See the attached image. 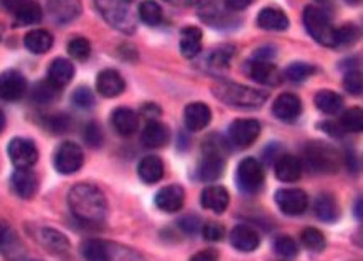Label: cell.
<instances>
[{"label":"cell","instance_id":"603a6c76","mask_svg":"<svg viewBox=\"0 0 363 261\" xmlns=\"http://www.w3.org/2000/svg\"><path fill=\"white\" fill-rule=\"evenodd\" d=\"M230 241L238 251H243V253H251L261 243L260 235L248 225H236L231 230Z\"/></svg>","mask_w":363,"mask_h":261},{"label":"cell","instance_id":"484cf974","mask_svg":"<svg viewBox=\"0 0 363 261\" xmlns=\"http://www.w3.org/2000/svg\"><path fill=\"white\" fill-rule=\"evenodd\" d=\"M202 40L203 33L198 27H185L180 32V53L185 58L192 60L202 51Z\"/></svg>","mask_w":363,"mask_h":261},{"label":"cell","instance_id":"2e32d148","mask_svg":"<svg viewBox=\"0 0 363 261\" xmlns=\"http://www.w3.org/2000/svg\"><path fill=\"white\" fill-rule=\"evenodd\" d=\"M302 113V103L299 96L293 93H283L272 103V115L278 117L279 121L293 122L298 120Z\"/></svg>","mask_w":363,"mask_h":261},{"label":"cell","instance_id":"d6a6232c","mask_svg":"<svg viewBox=\"0 0 363 261\" xmlns=\"http://www.w3.org/2000/svg\"><path fill=\"white\" fill-rule=\"evenodd\" d=\"M315 106L324 115H337L338 111L343 108V98L340 94L332 91V89H322L315 94Z\"/></svg>","mask_w":363,"mask_h":261},{"label":"cell","instance_id":"11a10c76","mask_svg":"<svg viewBox=\"0 0 363 261\" xmlns=\"http://www.w3.org/2000/svg\"><path fill=\"white\" fill-rule=\"evenodd\" d=\"M142 115H144L146 117H149V120L152 121L155 117V115H160V109L157 108L155 104L147 103V104H144V108H142Z\"/></svg>","mask_w":363,"mask_h":261},{"label":"cell","instance_id":"ffe728a7","mask_svg":"<svg viewBox=\"0 0 363 261\" xmlns=\"http://www.w3.org/2000/svg\"><path fill=\"white\" fill-rule=\"evenodd\" d=\"M11 185L20 198H32L38 191V179L30 169H17L12 174Z\"/></svg>","mask_w":363,"mask_h":261},{"label":"cell","instance_id":"8fae6325","mask_svg":"<svg viewBox=\"0 0 363 261\" xmlns=\"http://www.w3.org/2000/svg\"><path fill=\"white\" fill-rule=\"evenodd\" d=\"M274 198L279 210L291 217L302 215L309 205V198L300 189H281V191L276 192Z\"/></svg>","mask_w":363,"mask_h":261},{"label":"cell","instance_id":"277c9868","mask_svg":"<svg viewBox=\"0 0 363 261\" xmlns=\"http://www.w3.org/2000/svg\"><path fill=\"white\" fill-rule=\"evenodd\" d=\"M302 20L305 30L319 45L336 49V27H333L327 11H322L315 6H307L304 8Z\"/></svg>","mask_w":363,"mask_h":261},{"label":"cell","instance_id":"30bf717a","mask_svg":"<svg viewBox=\"0 0 363 261\" xmlns=\"http://www.w3.org/2000/svg\"><path fill=\"white\" fill-rule=\"evenodd\" d=\"M8 158L17 169H30L38 160V149L30 139L13 137L8 144Z\"/></svg>","mask_w":363,"mask_h":261},{"label":"cell","instance_id":"db71d44e","mask_svg":"<svg viewBox=\"0 0 363 261\" xmlns=\"http://www.w3.org/2000/svg\"><path fill=\"white\" fill-rule=\"evenodd\" d=\"M322 127L327 131V134H331L333 137H338V136L343 134V129L340 127V125H338V122L327 121V122H324Z\"/></svg>","mask_w":363,"mask_h":261},{"label":"cell","instance_id":"d590c367","mask_svg":"<svg viewBox=\"0 0 363 261\" xmlns=\"http://www.w3.org/2000/svg\"><path fill=\"white\" fill-rule=\"evenodd\" d=\"M60 96V88L51 84L49 79L45 82H38L32 89V101L38 104H50Z\"/></svg>","mask_w":363,"mask_h":261},{"label":"cell","instance_id":"8992f818","mask_svg":"<svg viewBox=\"0 0 363 261\" xmlns=\"http://www.w3.org/2000/svg\"><path fill=\"white\" fill-rule=\"evenodd\" d=\"M305 164L314 172H336L338 169V154L331 146L322 144V142H310L305 147Z\"/></svg>","mask_w":363,"mask_h":261},{"label":"cell","instance_id":"c3c4849f","mask_svg":"<svg viewBox=\"0 0 363 261\" xmlns=\"http://www.w3.org/2000/svg\"><path fill=\"white\" fill-rule=\"evenodd\" d=\"M343 88L350 94H353V96H360L363 91V78L360 71H348L345 78H343Z\"/></svg>","mask_w":363,"mask_h":261},{"label":"cell","instance_id":"4dcf8cb0","mask_svg":"<svg viewBox=\"0 0 363 261\" xmlns=\"http://www.w3.org/2000/svg\"><path fill=\"white\" fill-rule=\"evenodd\" d=\"M23 45L28 51L32 53L42 55L46 53L51 46H53V37L49 30H43V28H35V30L28 32L25 37H23Z\"/></svg>","mask_w":363,"mask_h":261},{"label":"cell","instance_id":"7402d4cb","mask_svg":"<svg viewBox=\"0 0 363 261\" xmlns=\"http://www.w3.org/2000/svg\"><path fill=\"white\" fill-rule=\"evenodd\" d=\"M257 27L267 32H283L289 27V18L278 7H265L257 13Z\"/></svg>","mask_w":363,"mask_h":261},{"label":"cell","instance_id":"7bdbcfd3","mask_svg":"<svg viewBox=\"0 0 363 261\" xmlns=\"http://www.w3.org/2000/svg\"><path fill=\"white\" fill-rule=\"evenodd\" d=\"M68 53L73 56L75 60L84 61L89 58L91 55V45L89 42L83 39V37H75L68 42Z\"/></svg>","mask_w":363,"mask_h":261},{"label":"cell","instance_id":"9c48e42d","mask_svg":"<svg viewBox=\"0 0 363 261\" xmlns=\"http://www.w3.org/2000/svg\"><path fill=\"white\" fill-rule=\"evenodd\" d=\"M83 160L84 154L83 151H81V147L71 141L61 142L53 158L55 169L63 175L78 172L81 165H83Z\"/></svg>","mask_w":363,"mask_h":261},{"label":"cell","instance_id":"f546056e","mask_svg":"<svg viewBox=\"0 0 363 261\" xmlns=\"http://www.w3.org/2000/svg\"><path fill=\"white\" fill-rule=\"evenodd\" d=\"M42 245L45 246L50 253H53L56 256H63L70 251V241L63 234H60L58 230L55 229H42L40 235Z\"/></svg>","mask_w":363,"mask_h":261},{"label":"cell","instance_id":"44dd1931","mask_svg":"<svg viewBox=\"0 0 363 261\" xmlns=\"http://www.w3.org/2000/svg\"><path fill=\"white\" fill-rule=\"evenodd\" d=\"M169 127L164 122L152 120L146 125L141 134V142L147 149H159L169 142Z\"/></svg>","mask_w":363,"mask_h":261},{"label":"cell","instance_id":"7a4b0ae2","mask_svg":"<svg viewBox=\"0 0 363 261\" xmlns=\"http://www.w3.org/2000/svg\"><path fill=\"white\" fill-rule=\"evenodd\" d=\"M213 94L219 101L231 108L257 109L266 103L267 94L260 89L245 87V84L224 82L213 88Z\"/></svg>","mask_w":363,"mask_h":261},{"label":"cell","instance_id":"7c38bea8","mask_svg":"<svg viewBox=\"0 0 363 261\" xmlns=\"http://www.w3.org/2000/svg\"><path fill=\"white\" fill-rule=\"evenodd\" d=\"M230 141L238 149H246L253 146L261 134V125L256 120H236L230 126Z\"/></svg>","mask_w":363,"mask_h":261},{"label":"cell","instance_id":"f5cc1de1","mask_svg":"<svg viewBox=\"0 0 363 261\" xmlns=\"http://www.w3.org/2000/svg\"><path fill=\"white\" fill-rule=\"evenodd\" d=\"M230 11H245L246 7H250L255 0H224Z\"/></svg>","mask_w":363,"mask_h":261},{"label":"cell","instance_id":"3957f363","mask_svg":"<svg viewBox=\"0 0 363 261\" xmlns=\"http://www.w3.org/2000/svg\"><path fill=\"white\" fill-rule=\"evenodd\" d=\"M224 155H227V147H224L223 137L213 134L203 142V154L198 165V177L203 182H215L222 177Z\"/></svg>","mask_w":363,"mask_h":261},{"label":"cell","instance_id":"4316f807","mask_svg":"<svg viewBox=\"0 0 363 261\" xmlns=\"http://www.w3.org/2000/svg\"><path fill=\"white\" fill-rule=\"evenodd\" d=\"M274 172L281 182H295L302 175V164L298 158L291 154L279 155L274 164Z\"/></svg>","mask_w":363,"mask_h":261},{"label":"cell","instance_id":"d4e9b609","mask_svg":"<svg viewBox=\"0 0 363 261\" xmlns=\"http://www.w3.org/2000/svg\"><path fill=\"white\" fill-rule=\"evenodd\" d=\"M81 255L86 261H113L114 251L113 246L108 241L98 240V238H88L84 240L79 246Z\"/></svg>","mask_w":363,"mask_h":261},{"label":"cell","instance_id":"1f68e13d","mask_svg":"<svg viewBox=\"0 0 363 261\" xmlns=\"http://www.w3.org/2000/svg\"><path fill=\"white\" fill-rule=\"evenodd\" d=\"M139 177L144 180L146 184H155L159 182L164 175V163L157 155H147L141 160L139 167H137Z\"/></svg>","mask_w":363,"mask_h":261},{"label":"cell","instance_id":"6f0895ef","mask_svg":"<svg viewBox=\"0 0 363 261\" xmlns=\"http://www.w3.org/2000/svg\"><path fill=\"white\" fill-rule=\"evenodd\" d=\"M355 215L358 220H362V198H358L357 205H355Z\"/></svg>","mask_w":363,"mask_h":261},{"label":"cell","instance_id":"836d02e7","mask_svg":"<svg viewBox=\"0 0 363 261\" xmlns=\"http://www.w3.org/2000/svg\"><path fill=\"white\" fill-rule=\"evenodd\" d=\"M314 212L319 220L326 223H333L338 218V205L336 198L331 196H319L315 198Z\"/></svg>","mask_w":363,"mask_h":261},{"label":"cell","instance_id":"52a82bcc","mask_svg":"<svg viewBox=\"0 0 363 261\" xmlns=\"http://www.w3.org/2000/svg\"><path fill=\"white\" fill-rule=\"evenodd\" d=\"M0 6L12 13L17 27L35 25L43 18L42 7L37 0H0Z\"/></svg>","mask_w":363,"mask_h":261},{"label":"cell","instance_id":"ac0fdd59","mask_svg":"<svg viewBox=\"0 0 363 261\" xmlns=\"http://www.w3.org/2000/svg\"><path fill=\"white\" fill-rule=\"evenodd\" d=\"M184 121L189 131H202L212 121V109L205 103H190L184 111Z\"/></svg>","mask_w":363,"mask_h":261},{"label":"cell","instance_id":"e0dca14e","mask_svg":"<svg viewBox=\"0 0 363 261\" xmlns=\"http://www.w3.org/2000/svg\"><path fill=\"white\" fill-rule=\"evenodd\" d=\"M185 191L180 185H167L155 193V205L159 210L174 213L184 207Z\"/></svg>","mask_w":363,"mask_h":261},{"label":"cell","instance_id":"ee69618b","mask_svg":"<svg viewBox=\"0 0 363 261\" xmlns=\"http://www.w3.org/2000/svg\"><path fill=\"white\" fill-rule=\"evenodd\" d=\"M274 250L276 253L279 256H283V258H294L295 255H298V243L291 238V236H278L274 241Z\"/></svg>","mask_w":363,"mask_h":261},{"label":"cell","instance_id":"f1b7e54d","mask_svg":"<svg viewBox=\"0 0 363 261\" xmlns=\"http://www.w3.org/2000/svg\"><path fill=\"white\" fill-rule=\"evenodd\" d=\"M75 77V66L70 60L65 58H56L51 61L50 68H49V82L51 84H55L56 88H63L68 84L71 79Z\"/></svg>","mask_w":363,"mask_h":261},{"label":"cell","instance_id":"681fc988","mask_svg":"<svg viewBox=\"0 0 363 261\" xmlns=\"http://www.w3.org/2000/svg\"><path fill=\"white\" fill-rule=\"evenodd\" d=\"M202 234H203V238L208 240V241H222L223 236H224V229L223 225H219L217 222H207L203 225L202 229Z\"/></svg>","mask_w":363,"mask_h":261},{"label":"cell","instance_id":"91938a15","mask_svg":"<svg viewBox=\"0 0 363 261\" xmlns=\"http://www.w3.org/2000/svg\"><path fill=\"white\" fill-rule=\"evenodd\" d=\"M347 4H350V6H357V4H360L362 0H345Z\"/></svg>","mask_w":363,"mask_h":261},{"label":"cell","instance_id":"94428289","mask_svg":"<svg viewBox=\"0 0 363 261\" xmlns=\"http://www.w3.org/2000/svg\"><path fill=\"white\" fill-rule=\"evenodd\" d=\"M122 2H134V0H122Z\"/></svg>","mask_w":363,"mask_h":261},{"label":"cell","instance_id":"e575fe53","mask_svg":"<svg viewBox=\"0 0 363 261\" xmlns=\"http://www.w3.org/2000/svg\"><path fill=\"white\" fill-rule=\"evenodd\" d=\"M233 55H235V46H231V45H222V46H218V49L212 50V53H210L207 58L208 70L217 71V73L227 70L233 58Z\"/></svg>","mask_w":363,"mask_h":261},{"label":"cell","instance_id":"7dc6e473","mask_svg":"<svg viewBox=\"0 0 363 261\" xmlns=\"http://www.w3.org/2000/svg\"><path fill=\"white\" fill-rule=\"evenodd\" d=\"M83 137H84L86 144H88L89 147H99L103 144V139H104L101 126H99L98 122H94V121L88 122V125L84 126Z\"/></svg>","mask_w":363,"mask_h":261},{"label":"cell","instance_id":"4fadbf2b","mask_svg":"<svg viewBox=\"0 0 363 261\" xmlns=\"http://www.w3.org/2000/svg\"><path fill=\"white\" fill-rule=\"evenodd\" d=\"M27 93V79L20 71L7 70L0 75V98L4 101H18Z\"/></svg>","mask_w":363,"mask_h":261},{"label":"cell","instance_id":"74e56055","mask_svg":"<svg viewBox=\"0 0 363 261\" xmlns=\"http://www.w3.org/2000/svg\"><path fill=\"white\" fill-rule=\"evenodd\" d=\"M139 18L146 25L155 27L162 22V8L154 0H144L139 6Z\"/></svg>","mask_w":363,"mask_h":261},{"label":"cell","instance_id":"8d00e7d4","mask_svg":"<svg viewBox=\"0 0 363 261\" xmlns=\"http://www.w3.org/2000/svg\"><path fill=\"white\" fill-rule=\"evenodd\" d=\"M338 125L343 129V132H362L363 131V113L360 108L347 109L343 113Z\"/></svg>","mask_w":363,"mask_h":261},{"label":"cell","instance_id":"d6986e66","mask_svg":"<svg viewBox=\"0 0 363 261\" xmlns=\"http://www.w3.org/2000/svg\"><path fill=\"white\" fill-rule=\"evenodd\" d=\"M98 93L104 98H116L126 89V82L116 70H103L96 79Z\"/></svg>","mask_w":363,"mask_h":261},{"label":"cell","instance_id":"6da1fadb","mask_svg":"<svg viewBox=\"0 0 363 261\" xmlns=\"http://www.w3.org/2000/svg\"><path fill=\"white\" fill-rule=\"evenodd\" d=\"M70 210L78 220L84 223H98L106 217L108 203L96 185L78 184L68 193Z\"/></svg>","mask_w":363,"mask_h":261},{"label":"cell","instance_id":"83f0119b","mask_svg":"<svg viewBox=\"0 0 363 261\" xmlns=\"http://www.w3.org/2000/svg\"><path fill=\"white\" fill-rule=\"evenodd\" d=\"M228 203H230V196L222 185H210L202 192V205L215 213H223Z\"/></svg>","mask_w":363,"mask_h":261},{"label":"cell","instance_id":"9f6ffc18","mask_svg":"<svg viewBox=\"0 0 363 261\" xmlns=\"http://www.w3.org/2000/svg\"><path fill=\"white\" fill-rule=\"evenodd\" d=\"M315 2L319 4V8H322V11H327V8L332 7V0H315Z\"/></svg>","mask_w":363,"mask_h":261},{"label":"cell","instance_id":"bcb514c9","mask_svg":"<svg viewBox=\"0 0 363 261\" xmlns=\"http://www.w3.org/2000/svg\"><path fill=\"white\" fill-rule=\"evenodd\" d=\"M45 126L53 134H63V132H66L71 127V120L68 115H53L46 117Z\"/></svg>","mask_w":363,"mask_h":261},{"label":"cell","instance_id":"816d5d0a","mask_svg":"<svg viewBox=\"0 0 363 261\" xmlns=\"http://www.w3.org/2000/svg\"><path fill=\"white\" fill-rule=\"evenodd\" d=\"M190 261H218V251L217 250H203L193 256Z\"/></svg>","mask_w":363,"mask_h":261},{"label":"cell","instance_id":"5b68a950","mask_svg":"<svg viewBox=\"0 0 363 261\" xmlns=\"http://www.w3.org/2000/svg\"><path fill=\"white\" fill-rule=\"evenodd\" d=\"M94 4L104 20L111 27L127 35L136 30V18L121 0H94Z\"/></svg>","mask_w":363,"mask_h":261},{"label":"cell","instance_id":"f6af8a7d","mask_svg":"<svg viewBox=\"0 0 363 261\" xmlns=\"http://www.w3.org/2000/svg\"><path fill=\"white\" fill-rule=\"evenodd\" d=\"M71 101L76 108H81V109H89L94 106V103H96V99H94V94L91 91L89 88L86 87H79L75 89V93L71 94Z\"/></svg>","mask_w":363,"mask_h":261},{"label":"cell","instance_id":"cb8c5ba5","mask_svg":"<svg viewBox=\"0 0 363 261\" xmlns=\"http://www.w3.org/2000/svg\"><path fill=\"white\" fill-rule=\"evenodd\" d=\"M113 127L119 136H132L139 127V116L136 111L129 108H117L111 115Z\"/></svg>","mask_w":363,"mask_h":261},{"label":"cell","instance_id":"60d3db41","mask_svg":"<svg viewBox=\"0 0 363 261\" xmlns=\"http://www.w3.org/2000/svg\"><path fill=\"white\" fill-rule=\"evenodd\" d=\"M300 241H302L305 248L314 251H321L326 248V236H324L321 230L312 229V227L302 230V234H300Z\"/></svg>","mask_w":363,"mask_h":261},{"label":"cell","instance_id":"f35d334b","mask_svg":"<svg viewBox=\"0 0 363 261\" xmlns=\"http://www.w3.org/2000/svg\"><path fill=\"white\" fill-rule=\"evenodd\" d=\"M314 73H315L314 66L310 63H305V61H295V63H291L284 71L286 78L294 83L305 82V79L312 77Z\"/></svg>","mask_w":363,"mask_h":261},{"label":"cell","instance_id":"ba28073f","mask_svg":"<svg viewBox=\"0 0 363 261\" xmlns=\"http://www.w3.org/2000/svg\"><path fill=\"white\" fill-rule=\"evenodd\" d=\"M238 187L246 193H256L261 191L262 184H265V170L257 159L246 158L243 159L238 165L236 172Z\"/></svg>","mask_w":363,"mask_h":261},{"label":"cell","instance_id":"9a60e30c","mask_svg":"<svg viewBox=\"0 0 363 261\" xmlns=\"http://www.w3.org/2000/svg\"><path fill=\"white\" fill-rule=\"evenodd\" d=\"M248 75L255 79V82L266 84V87H276L281 82V75L276 65H272L269 60L253 58L246 63Z\"/></svg>","mask_w":363,"mask_h":261},{"label":"cell","instance_id":"f907efd6","mask_svg":"<svg viewBox=\"0 0 363 261\" xmlns=\"http://www.w3.org/2000/svg\"><path fill=\"white\" fill-rule=\"evenodd\" d=\"M179 227L185 231V234L192 235V234H197V231L200 230V227H202V222H200L198 217L187 215V217L180 218Z\"/></svg>","mask_w":363,"mask_h":261},{"label":"cell","instance_id":"680465c9","mask_svg":"<svg viewBox=\"0 0 363 261\" xmlns=\"http://www.w3.org/2000/svg\"><path fill=\"white\" fill-rule=\"evenodd\" d=\"M4 126H6V115H4V113L0 111V132H2Z\"/></svg>","mask_w":363,"mask_h":261},{"label":"cell","instance_id":"b9f144b4","mask_svg":"<svg viewBox=\"0 0 363 261\" xmlns=\"http://www.w3.org/2000/svg\"><path fill=\"white\" fill-rule=\"evenodd\" d=\"M358 39V28L352 23H347V25H342L336 28V49H340V46H350L357 42Z\"/></svg>","mask_w":363,"mask_h":261},{"label":"cell","instance_id":"ab89813d","mask_svg":"<svg viewBox=\"0 0 363 261\" xmlns=\"http://www.w3.org/2000/svg\"><path fill=\"white\" fill-rule=\"evenodd\" d=\"M15 248H18V240L15 231H13L8 223L0 220V251L11 256Z\"/></svg>","mask_w":363,"mask_h":261},{"label":"cell","instance_id":"5bb4252c","mask_svg":"<svg viewBox=\"0 0 363 261\" xmlns=\"http://www.w3.org/2000/svg\"><path fill=\"white\" fill-rule=\"evenodd\" d=\"M46 7H49L50 17L58 25L75 22L81 15V11H83L81 0H49Z\"/></svg>","mask_w":363,"mask_h":261}]
</instances>
